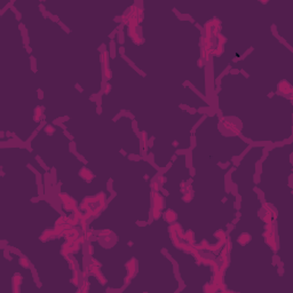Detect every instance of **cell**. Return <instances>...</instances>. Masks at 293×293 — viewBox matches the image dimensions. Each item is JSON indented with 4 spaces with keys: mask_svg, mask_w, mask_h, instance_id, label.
Returning a JSON list of instances; mask_svg holds the SVG:
<instances>
[{
    "mask_svg": "<svg viewBox=\"0 0 293 293\" xmlns=\"http://www.w3.org/2000/svg\"><path fill=\"white\" fill-rule=\"evenodd\" d=\"M199 255H200V258L205 259V260H214V254L211 252V251L206 250V249H202V250L198 251Z\"/></svg>",
    "mask_w": 293,
    "mask_h": 293,
    "instance_id": "cell-1",
    "label": "cell"
},
{
    "mask_svg": "<svg viewBox=\"0 0 293 293\" xmlns=\"http://www.w3.org/2000/svg\"><path fill=\"white\" fill-rule=\"evenodd\" d=\"M245 239L250 242V239H251V236H250V235H247V234H243V235L241 236V238H238V242H239L241 244H243V245H244V244L246 243V242H245Z\"/></svg>",
    "mask_w": 293,
    "mask_h": 293,
    "instance_id": "cell-2",
    "label": "cell"
}]
</instances>
